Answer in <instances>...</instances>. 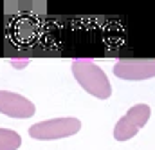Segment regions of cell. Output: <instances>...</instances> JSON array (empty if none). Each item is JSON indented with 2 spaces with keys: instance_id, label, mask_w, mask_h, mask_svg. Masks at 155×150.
<instances>
[{
  "instance_id": "3",
  "label": "cell",
  "mask_w": 155,
  "mask_h": 150,
  "mask_svg": "<svg viewBox=\"0 0 155 150\" xmlns=\"http://www.w3.org/2000/svg\"><path fill=\"white\" fill-rule=\"evenodd\" d=\"M152 109L146 103H137L132 109H128V112L124 114L114 127V138L117 141H128L132 139L150 119Z\"/></svg>"
},
{
  "instance_id": "6",
  "label": "cell",
  "mask_w": 155,
  "mask_h": 150,
  "mask_svg": "<svg viewBox=\"0 0 155 150\" xmlns=\"http://www.w3.org/2000/svg\"><path fill=\"white\" fill-rule=\"evenodd\" d=\"M22 145V138L18 132L11 128H0V150H16Z\"/></svg>"
},
{
  "instance_id": "5",
  "label": "cell",
  "mask_w": 155,
  "mask_h": 150,
  "mask_svg": "<svg viewBox=\"0 0 155 150\" xmlns=\"http://www.w3.org/2000/svg\"><path fill=\"white\" fill-rule=\"evenodd\" d=\"M114 74L121 80H150L155 78V60H119L114 65Z\"/></svg>"
},
{
  "instance_id": "1",
  "label": "cell",
  "mask_w": 155,
  "mask_h": 150,
  "mask_svg": "<svg viewBox=\"0 0 155 150\" xmlns=\"http://www.w3.org/2000/svg\"><path fill=\"white\" fill-rule=\"evenodd\" d=\"M72 74L76 81L92 96L107 100L112 96V85L105 71L88 58H78L72 62Z\"/></svg>"
},
{
  "instance_id": "4",
  "label": "cell",
  "mask_w": 155,
  "mask_h": 150,
  "mask_svg": "<svg viewBox=\"0 0 155 150\" xmlns=\"http://www.w3.org/2000/svg\"><path fill=\"white\" fill-rule=\"evenodd\" d=\"M0 112L16 118V119H25L31 118L36 112V107L31 100H27L22 94L9 92V90H0Z\"/></svg>"
},
{
  "instance_id": "2",
  "label": "cell",
  "mask_w": 155,
  "mask_h": 150,
  "mask_svg": "<svg viewBox=\"0 0 155 150\" xmlns=\"http://www.w3.org/2000/svg\"><path fill=\"white\" fill-rule=\"evenodd\" d=\"M79 130H81V121L78 118L69 116V118H54V119L35 123L29 128V136L40 141H51V139H61V138L74 136Z\"/></svg>"
}]
</instances>
